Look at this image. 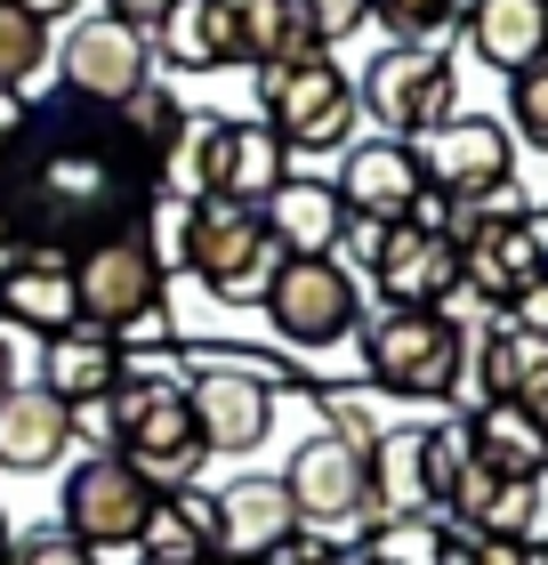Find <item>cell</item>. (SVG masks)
<instances>
[{"mask_svg":"<svg viewBox=\"0 0 548 565\" xmlns=\"http://www.w3.org/2000/svg\"><path fill=\"white\" fill-rule=\"evenodd\" d=\"M0 170H9V121H0Z\"/></svg>","mask_w":548,"mask_h":565,"instance_id":"41","label":"cell"},{"mask_svg":"<svg viewBox=\"0 0 548 565\" xmlns=\"http://www.w3.org/2000/svg\"><path fill=\"white\" fill-rule=\"evenodd\" d=\"M533 307H548V275H540V299H533Z\"/></svg>","mask_w":548,"mask_h":565,"instance_id":"43","label":"cell"},{"mask_svg":"<svg viewBox=\"0 0 548 565\" xmlns=\"http://www.w3.org/2000/svg\"><path fill=\"white\" fill-rule=\"evenodd\" d=\"M315 404H323V420H331L323 436H339V445H355V452H372L379 436H387V420H379L355 388H315Z\"/></svg>","mask_w":548,"mask_h":565,"instance_id":"30","label":"cell"},{"mask_svg":"<svg viewBox=\"0 0 548 565\" xmlns=\"http://www.w3.org/2000/svg\"><path fill=\"white\" fill-rule=\"evenodd\" d=\"M258 218H267L282 259H331L339 235H347V202H339V186H315V178H282L258 202Z\"/></svg>","mask_w":548,"mask_h":565,"instance_id":"16","label":"cell"},{"mask_svg":"<svg viewBox=\"0 0 548 565\" xmlns=\"http://www.w3.org/2000/svg\"><path fill=\"white\" fill-rule=\"evenodd\" d=\"M9 565H106L89 542H73L65 525H49V533H24V542H9Z\"/></svg>","mask_w":548,"mask_h":565,"instance_id":"33","label":"cell"},{"mask_svg":"<svg viewBox=\"0 0 548 565\" xmlns=\"http://www.w3.org/2000/svg\"><path fill=\"white\" fill-rule=\"evenodd\" d=\"M153 57H162L170 73L243 65V24H234V0H170V17L153 24Z\"/></svg>","mask_w":548,"mask_h":565,"instance_id":"17","label":"cell"},{"mask_svg":"<svg viewBox=\"0 0 548 565\" xmlns=\"http://www.w3.org/2000/svg\"><path fill=\"white\" fill-rule=\"evenodd\" d=\"M508 121L548 153V57H533L525 73H508Z\"/></svg>","mask_w":548,"mask_h":565,"instance_id":"31","label":"cell"},{"mask_svg":"<svg viewBox=\"0 0 548 565\" xmlns=\"http://www.w3.org/2000/svg\"><path fill=\"white\" fill-rule=\"evenodd\" d=\"M202 565H211V557H202Z\"/></svg>","mask_w":548,"mask_h":565,"instance_id":"44","label":"cell"},{"mask_svg":"<svg viewBox=\"0 0 548 565\" xmlns=\"http://www.w3.org/2000/svg\"><path fill=\"white\" fill-rule=\"evenodd\" d=\"M307 17H315V33L339 49L347 33H363V24H372V0H307Z\"/></svg>","mask_w":548,"mask_h":565,"instance_id":"34","label":"cell"},{"mask_svg":"<svg viewBox=\"0 0 548 565\" xmlns=\"http://www.w3.org/2000/svg\"><path fill=\"white\" fill-rule=\"evenodd\" d=\"M73 299H82V323L89 331H121L162 307V250L146 235H106L73 259Z\"/></svg>","mask_w":548,"mask_h":565,"instance_id":"6","label":"cell"},{"mask_svg":"<svg viewBox=\"0 0 548 565\" xmlns=\"http://www.w3.org/2000/svg\"><path fill=\"white\" fill-rule=\"evenodd\" d=\"M452 243H460V282L476 291L492 316H516V307L540 299V243H533V211L484 194V202H452Z\"/></svg>","mask_w":548,"mask_h":565,"instance_id":"3","label":"cell"},{"mask_svg":"<svg viewBox=\"0 0 548 565\" xmlns=\"http://www.w3.org/2000/svg\"><path fill=\"white\" fill-rule=\"evenodd\" d=\"M194 396V436L211 452H258L275 428V372H250V364H202L186 380Z\"/></svg>","mask_w":548,"mask_h":565,"instance_id":"12","label":"cell"},{"mask_svg":"<svg viewBox=\"0 0 548 565\" xmlns=\"http://www.w3.org/2000/svg\"><path fill=\"white\" fill-rule=\"evenodd\" d=\"M372 275H379L387 307H443V299L460 291V243L443 235V226L396 218V226L379 235V259H372Z\"/></svg>","mask_w":548,"mask_h":565,"instance_id":"13","label":"cell"},{"mask_svg":"<svg viewBox=\"0 0 548 565\" xmlns=\"http://www.w3.org/2000/svg\"><path fill=\"white\" fill-rule=\"evenodd\" d=\"M106 17H129V24H146V33H153V24L170 17V0H106Z\"/></svg>","mask_w":548,"mask_h":565,"instance_id":"35","label":"cell"},{"mask_svg":"<svg viewBox=\"0 0 548 565\" xmlns=\"http://www.w3.org/2000/svg\"><path fill=\"white\" fill-rule=\"evenodd\" d=\"M282 533H299L282 477H234L218 493V557H267Z\"/></svg>","mask_w":548,"mask_h":565,"instance_id":"21","label":"cell"},{"mask_svg":"<svg viewBox=\"0 0 548 565\" xmlns=\"http://www.w3.org/2000/svg\"><path fill=\"white\" fill-rule=\"evenodd\" d=\"M24 9H33V17L49 24V17H57V9H73V0H24Z\"/></svg>","mask_w":548,"mask_h":565,"instance_id":"39","label":"cell"},{"mask_svg":"<svg viewBox=\"0 0 548 565\" xmlns=\"http://www.w3.org/2000/svg\"><path fill=\"white\" fill-rule=\"evenodd\" d=\"M218 557V493H162L138 533V565H202Z\"/></svg>","mask_w":548,"mask_h":565,"instance_id":"23","label":"cell"},{"mask_svg":"<svg viewBox=\"0 0 548 565\" xmlns=\"http://www.w3.org/2000/svg\"><path fill=\"white\" fill-rule=\"evenodd\" d=\"M468 364H476L484 404H533V396L548 388V323H533V316H501Z\"/></svg>","mask_w":548,"mask_h":565,"instance_id":"18","label":"cell"},{"mask_svg":"<svg viewBox=\"0 0 548 565\" xmlns=\"http://www.w3.org/2000/svg\"><path fill=\"white\" fill-rule=\"evenodd\" d=\"M153 501H162V493H153V484L129 469L121 452H97V460H82V469L65 477L57 518H65L73 542H89V550H138Z\"/></svg>","mask_w":548,"mask_h":565,"instance_id":"9","label":"cell"},{"mask_svg":"<svg viewBox=\"0 0 548 565\" xmlns=\"http://www.w3.org/2000/svg\"><path fill=\"white\" fill-rule=\"evenodd\" d=\"M24 235H17V202H9V186H0V259H9Z\"/></svg>","mask_w":548,"mask_h":565,"instance_id":"36","label":"cell"},{"mask_svg":"<svg viewBox=\"0 0 548 565\" xmlns=\"http://www.w3.org/2000/svg\"><path fill=\"white\" fill-rule=\"evenodd\" d=\"M178 211V267L202 275V291L226 299V307H258L267 282L282 267V250L258 218V202H226V194H202V202H170Z\"/></svg>","mask_w":548,"mask_h":565,"instance_id":"1","label":"cell"},{"mask_svg":"<svg viewBox=\"0 0 548 565\" xmlns=\"http://www.w3.org/2000/svg\"><path fill=\"white\" fill-rule=\"evenodd\" d=\"M355 114H363V97H355V82L331 57L267 65V73H258V121L282 138V153H331V146H347Z\"/></svg>","mask_w":548,"mask_h":565,"instance_id":"4","label":"cell"},{"mask_svg":"<svg viewBox=\"0 0 548 565\" xmlns=\"http://www.w3.org/2000/svg\"><path fill=\"white\" fill-rule=\"evenodd\" d=\"M0 565H9V518H0Z\"/></svg>","mask_w":548,"mask_h":565,"instance_id":"42","label":"cell"},{"mask_svg":"<svg viewBox=\"0 0 548 565\" xmlns=\"http://www.w3.org/2000/svg\"><path fill=\"white\" fill-rule=\"evenodd\" d=\"M49 65V24L24 0H0V89H24Z\"/></svg>","mask_w":548,"mask_h":565,"instance_id":"27","label":"cell"},{"mask_svg":"<svg viewBox=\"0 0 548 565\" xmlns=\"http://www.w3.org/2000/svg\"><path fill=\"white\" fill-rule=\"evenodd\" d=\"M411 153H420L428 194H443V202L508 194V178H516V138H508V121H492V114H452V121H436Z\"/></svg>","mask_w":548,"mask_h":565,"instance_id":"7","label":"cell"},{"mask_svg":"<svg viewBox=\"0 0 548 565\" xmlns=\"http://www.w3.org/2000/svg\"><path fill=\"white\" fill-rule=\"evenodd\" d=\"M363 331V372L379 380L387 396H420L443 404L460 396V372H468V340L443 307H379Z\"/></svg>","mask_w":548,"mask_h":565,"instance_id":"2","label":"cell"},{"mask_svg":"<svg viewBox=\"0 0 548 565\" xmlns=\"http://www.w3.org/2000/svg\"><path fill=\"white\" fill-rule=\"evenodd\" d=\"M525 413H533V428H540V436H548V388H540V396H533V404H525Z\"/></svg>","mask_w":548,"mask_h":565,"instance_id":"38","label":"cell"},{"mask_svg":"<svg viewBox=\"0 0 548 565\" xmlns=\"http://www.w3.org/2000/svg\"><path fill=\"white\" fill-rule=\"evenodd\" d=\"M468 49L501 73H525L548 57V0H476L468 9Z\"/></svg>","mask_w":548,"mask_h":565,"instance_id":"25","label":"cell"},{"mask_svg":"<svg viewBox=\"0 0 548 565\" xmlns=\"http://www.w3.org/2000/svg\"><path fill=\"white\" fill-rule=\"evenodd\" d=\"M0 307H9L17 331H41V340H65L82 323V299H73V259L65 250H17L0 267Z\"/></svg>","mask_w":548,"mask_h":565,"instance_id":"15","label":"cell"},{"mask_svg":"<svg viewBox=\"0 0 548 565\" xmlns=\"http://www.w3.org/2000/svg\"><path fill=\"white\" fill-rule=\"evenodd\" d=\"M17 388V364H9V340H0V396Z\"/></svg>","mask_w":548,"mask_h":565,"instance_id":"37","label":"cell"},{"mask_svg":"<svg viewBox=\"0 0 548 565\" xmlns=\"http://www.w3.org/2000/svg\"><path fill=\"white\" fill-rule=\"evenodd\" d=\"M234 24H243V65H307V57H331V41L315 33L307 0H234Z\"/></svg>","mask_w":548,"mask_h":565,"instance_id":"24","label":"cell"},{"mask_svg":"<svg viewBox=\"0 0 548 565\" xmlns=\"http://www.w3.org/2000/svg\"><path fill=\"white\" fill-rule=\"evenodd\" d=\"M420 194H428V178H420V153L404 138H363V146H347V162H339V202H347V218L396 226Z\"/></svg>","mask_w":548,"mask_h":565,"instance_id":"14","label":"cell"},{"mask_svg":"<svg viewBox=\"0 0 548 565\" xmlns=\"http://www.w3.org/2000/svg\"><path fill=\"white\" fill-rule=\"evenodd\" d=\"M65 445H73V404L17 380V388L0 396V469L41 477V469H57V460H65Z\"/></svg>","mask_w":548,"mask_h":565,"instance_id":"19","label":"cell"},{"mask_svg":"<svg viewBox=\"0 0 548 565\" xmlns=\"http://www.w3.org/2000/svg\"><path fill=\"white\" fill-rule=\"evenodd\" d=\"M267 316L291 348H339L363 323L355 267H339V250L331 259H282L275 282H267Z\"/></svg>","mask_w":548,"mask_h":565,"instance_id":"8","label":"cell"},{"mask_svg":"<svg viewBox=\"0 0 548 565\" xmlns=\"http://www.w3.org/2000/svg\"><path fill=\"white\" fill-rule=\"evenodd\" d=\"M452 89H460V73L452 57H443L436 41H396V49H379L372 65H363V114L379 121L387 138H428L436 121H452Z\"/></svg>","mask_w":548,"mask_h":565,"instance_id":"5","label":"cell"},{"mask_svg":"<svg viewBox=\"0 0 548 565\" xmlns=\"http://www.w3.org/2000/svg\"><path fill=\"white\" fill-rule=\"evenodd\" d=\"M282 493H291L299 525H347V518H372V452L339 445V436H307L291 452V469H282Z\"/></svg>","mask_w":548,"mask_h":565,"instance_id":"11","label":"cell"},{"mask_svg":"<svg viewBox=\"0 0 548 565\" xmlns=\"http://www.w3.org/2000/svg\"><path fill=\"white\" fill-rule=\"evenodd\" d=\"M436 565H533V550L492 542V533H476V525H452V518H443V525H436Z\"/></svg>","mask_w":548,"mask_h":565,"instance_id":"29","label":"cell"},{"mask_svg":"<svg viewBox=\"0 0 548 565\" xmlns=\"http://www.w3.org/2000/svg\"><path fill=\"white\" fill-rule=\"evenodd\" d=\"M460 428H468V452H476L492 477H540L548 469V436L533 428L525 404H476Z\"/></svg>","mask_w":548,"mask_h":565,"instance_id":"26","label":"cell"},{"mask_svg":"<svg viewBox=\"0 0 548 565\" xmlns=\"http://www.w3.org/2000/svg\"><path fill=\"white\" fill-rule=\"evenodd\" d=\"M57 65H65V89L73 97H89V106H121L129 89L153 82V33H146V24H129V17H82L65 33Z\"/></svg>","mask_w":548,"mask_h":565,"instance_id":"10","label":"cell"},{"mask_svg":"<svg viewBox=\"0 0 548 565\" xmlns=\"http://www.w3.org/2000/svg\"><path fill=\"white\" fill-rule=\"evenodd\" d=\"M121 121H129V138H138L153 162H162V153L178 146V130H186V106H178L162 82H146V89H129V97H121Z\"/></svg>","mask_w":548,"mask_h":565,"instance_id":"28","label":"cell"},{"mask_svg":"<svg viewBox=\"0 0 548 565\" xmlns=\"http://www.w3.org/2000/svg\"><path fill=\"white\" fill-rule=\"evenodd\" d=\"M372 17H379L396 41H436L443 24L460 17V0H372Z\"/></svg>","mask_w":548,"mask_h":565,"instance_id":"32","label":"cell"},{"mask_svg":"<svg viewBox=\"0 0 548 565\" xmlns=\"http://www.w3.org/2000/svg\"><path fill=\"white\" fill-rule=\"evenodd\" d=\"M121 372H129V355H121L114 331H82V323H73L65 340H49V372H41V388H49V396H65L73 413H82V404H106V396L121 388Z\"/></svg>","mask_w":548,"mask_h":565,"instance_id":"22","label":"cell"},{"mask_svg":"<svg viewBox=\"0 0 548 565\" xmlns=\"http://www.w3.org/2000/svg\"><path fill=\"white\" fill-rule=\"evenodd\" d=\"M355 565H404V557H387V550H363V557H355Z\"/></svg>","mask_w":548,"mask_h":565,"instance_id":"40","label":"cell"},{"mask_svg":"<svg viewBox=\"0 0 548 565\" xmlns=\"http://www.w3.org/2000/svg\"><path fill=\"white\" fill-rule=\"evenodd\" d=\"M372 518L379 525H420L436 518L428 493V428H387L372 445Z\"/></svg>","mask_w":548,"mask_h":565,"instance_id":"20","label":"cell"}]
</instances>
